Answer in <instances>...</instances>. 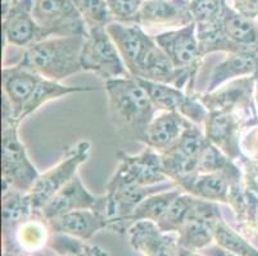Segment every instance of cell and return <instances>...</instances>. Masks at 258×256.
Listing matches in <instances>:
<instances>
[{
	"mask_svg": "<svg viewBox=\"0 0 258 256\" xmlns=\"http://www.w3.org/2000/svg\"><path fill=\"white\" fill-rule=\"evenodd\" d=\"M109 119L117 135L126 141L144 142L148 126L157 114L151 96L133 76L104 82Z\"/></svg>",
	"mask_w": 258,
	"mask_h": 256,
	"instance_id": "obj_1",
	"label": "cell"
},
{
	"mask_svg": "<svg viewBox=\"0 0 258 256\" xmlns=\"http://www.w3.org/2000/svg\"><path fill=\"white\" fill-rule=\"evenodd\" d=\"M86 36H53L23 49L18 64L44 78L62 82L79 73Z\"/></svg>",
	"mask_w": 258,
	"mask_h": 256,
	"instance_id": "obj_2",
	"label": "cell"
},
{
	"mask_svg": "<svg viewBox=\"0 0 258 256\" xmlns=\"http://www.w3.org/2000/svg\"><path fill=\"white\" fill-rule=\"evenodd\" d=\"M18 123L3 104L2 116V189L29 194L41 173L30 159L18 135Z\"/></svg>",
	"mask_w": 258,
	"mask_h": 256,
	"instance_id": "obj_3",
	"label": "cell"
},
{
	"mask_svg": "<svg viewBox=\"0 0 258 256\" xmlns=\"http://www.w3.org/2000/svg\"><path fill=\"white\" fill-rule=\"evenodd\" d=\"M153 37L157 45L165 51L176 69L179 70L185 90L196 93L193 89L194 82L205 59L201 53L196 23H189L175 30H167L154 35Z\"/></svg>",
	"mask_w": 258,
	"mask_h": 256,
	"instance_id": "obj_4",
	"label": "cell"
},
{
	"mask_svg": "<svg viewBox=\"0 0 258 256\" xmlns=\"http://www.w3.org/2000/svg\"><path fill=\"white\" fill-rule=\"evenodd\" d=\"M118 164L107 183V192L130 187H153L171 182L162 165L161 152L145 146L139 154H118Z\"/></svg>",
	"mask_w": 258,
	"mask_h": 256,
	"instance_id": "obj_5",
	"label": "cell"
},
{
	"mask_svg": "<svg viewBox=\"0 0 258 256\" xmlns=\"http://www.w3.org/2000/svg\"><path fill=\"white\" fill-rule=\"evenodd\" d=\"M207 145L203 127L189 122L179 140L161 152L162 165L168 180L179 187L185 180L197 175L198 159Z\"/></svg>",
	"mask_w": 258,
	"mask_h": 256,
	"instance_id": "obj_6",
	"label": "cell"
},
{
	"mask_svg": "<svg viewBox=\"0 0 258 256\" xmlns=\"http://www.w3.org/2000/svg\"><path fill=\"white\" fill-rule=\"evenodd\" d=\"M91 154V142L89 140H80L72 145L66 155L54 166L45 173H41L29 192L32 204L37 211L41 210L59 190L74 180L77 176L79 168L89 160Z\"/></svg>",
	"mask_w": 258,
	"mask_h": 256,
	"instance_id": "obj_7",
	"label": "cell"
},
{
	"mask_svg": "<svg viewBox=\"0 0 258 256\" xmlns=\"http://www.w3.org/2000/svg\"><path fill=\"white\" fill-rule=\"evenodd\" d=\"M81 68L86 72H93L104 81L130 76L105 27L89 28L81 51Z\"/></svg>",
	"mask_w": 258,
	"mask_h": 256,
	"instance_id": "obj_8",
	"label": "cell"
},
{
	"mask_svg": "<svg viewBox=\"0 0 258 256\" xmlns=\"http://www.w3.org/2000/svg\"><path fill=\"white\" fill-rule=\"evenodd\" d=\"M105 30L116 44L130 76L140 78L148 56L157 46L152 35L139 23H121L113 21Z\"/></svg>",
	"mask_w": 258,
	"mask_h": 256,
	"instance_id": "obj_9",
	"label": "cell"
},
{
	"mask_svg": "<svg viewBox=\"0 0 258 256\" xmlns=\"http://www.w3.org/2000/svg\"><path fill=\"white\" fill-rule=\"evenodd\" d=\"M32 16L48 37L89 34L88 25L74 0H34Z\"/></svg>",
	"mask_w": 258,
	"mask_h": 256,
	"instance_id": "obj_10",
	"label": "cell"
},
{
	"mask_svg": "<svg viewBox=\"0 0 258 256\" xmlns=\"http://www.w3.org/2000/svg\"><path fill=\"white\" fill-rule=\"evenodd\" d=\"M255 77L234 79L219 88L212 93H197L203 105L211 110H227L238 114L247 128L252 126L250 118H255L257 109L253 105L254 102ZM254 126V124H253Z\"/></svg>",
	"mask_w": 258,
	"mask_h": 256,
	"instance_id": "obj_11",
	"label": "cell"
},
{
	"mask_svg": "<svg viewBox=\"0 0 258 256\" xmlns=\"http://www.w3.org/2000/svg\"><path fill=\"white\" fill-rule=\"evenodd\" d=\"M137 78V77H135ZM158 112H175L191 123L203 126L208 116L207 108L199 100L198 94L176 88L173 84L138 78Z\"/></svg>",
	"mask_w": 258,
	"mask_h": 256,
	"instance_id": "obj_12",
	"label": "cell"
},
{
	"mask_svg": "<svg viewBox=\"0 0 258 256\" xmlns=\"http://www.w3.org/2000/svg\"><path fill=\"white\" fill-rule=\"evenodd\" d=\"M222 219L220 204L196 197L189 218L179 231L180 247L199 252L212 245L216 227Z\"/></svg>",
	"mask_w": 258,
	"mask_h": 256,
	"instance_id": "obj_13",
	"label": "cell"
},
{
	"mask_svg": "<svg viewBox=\"0 0 258 256\" xmlns=\"http://www.w3.org/2000/svg\"><path fill=\"white\" fill-rule=\"evenodd\" d=\"M202 127L210 144L233 160L239 161L243 158L241 133L247 126L238 114L227 110H211Z\"/></svg>",
	"mask_w": 258,
	"mask_h": 256,
	"instance_id": "obj_14",
	"label": "cell"
},
{
	"mask_svg": "<svg viewBox=\"0 0 258 256\" xmlns=\"http://www.w3.org/2000/svg\"><path fill=\"white\" fill-rule=\"evenodd\" d=\"M34 0H16L3 14V35L6 45L26 49L48 39L32 16Z\"/></svg>",
	"mask_w": 258,
	"mask_h": 256,
	"instance_id": "obj_15",
	"label": "cell"
},
{
	"mask_svg": "<svg viewBox=\"0 0 258 256\" xmlns=\"http://www.w3.org/2000/svg\"><path fill=\"white\" fill-rule=\"evenodd\" d=\"M131 247L142 256H179V233L165 232L151 220L134 223L125 234Z\"/></svg>",
	"mask_w": 258,
	"mask_h": 256,
	"instance_id": "obj_16",
	"label": "cell"
},
{
	"mask_svg": "<svg viewBox=\"0 0 258 256\" xmlns=\"http://www.w3.org/2000/svg\"><path fill=\"white\" fill-rule=\"evenodd\" d=\"M41 76L16 63L2 69L3 104L11 110L18 123L23 121V110L34 94Z\"/></svg>",
	"mask_w": 258,
	"mask_h": 256,
	"instance_id": "obj_17",
	"label": "cell"
},
{
	"mask_svg": "<svg viewBox=\"0 0 258 256\" xmlns=\"http://www.w3.org/2000/svg\"><path fill=\"white\" fill-rule=\"evenodd\" d=\"M51 233L53 231L48 220L40 211H36L12 231L2 233L3 251L12 253L37 252L48 247Z\"/></svg>",
	"mask_w": 258,
	"mask_h": 256,
	"instance_id": "obj_18",
	"label": "cell"
},
{
	"mask_svg": "<svg viewBox=\"0 0 258 256\" xmlns=\"http://www.w3.org/2000/svg\"><path fill=\"white\" fill-rule=\"evenodd\" d=\"M216 27L227 42L230 53H258V23L231 8L226 0Z\"/></svg>",
	"mask_w": 258,
	"mask_h": 256,
	"instance_id": "obj_19",
	"label": "cell"
},
{
	"mask_svg": "<svg viewBox=\"0 0 258 256\" xmlns=\"http://www.w3.org/2000/svg\"><path fill=\"white\" fill-rule=\"evenodd\" d=\"M193 22L190 0H144L137 17V23L144 28L175 30Z\"/></svg>",
	"mask_w": 258,
	"mask_h": 256,
	"instance_id": "obj_20",
	"label": "cell"
},
{
	"mask_svg": "<svg viewBox=\"0 0 258 256\" xmlns=\"http://www.w3.org/2000/svg\"><path fill=\"white\" fill-rule=\"evenodd\" d=\"M99 196L91 194L83 180L77 175L72 181H70L62 190L51 197L48 203L41 208L40 213L46 220L54 219L70 211L81 210V209H94L98 203Z\"/></svg>",
	"mask_w": 258,
	"mask_h": 256,
	"instance_id": "obj_21",
	"label": "cell"
},
{
	"mask_svg": "<svg viewBox=\"0 0 258 256\" xmlns=\"http://www.w3.org/2000/svg\"><path fill=\"white\" fill-rule=\"evenodd\" d=\"M258 77V53H229L213 67L203 93H212L234 79Z\"/></svg>",
	"mask_w": 258,
	"mask_h": 256,
	"instance_id": "obj_22",
	"label": "cell"
},
{
	"mask_svg": "<svg viewBox=\"0 0 258 256\" xmlns=\"http://www.w3.org/2000/svg\"><path fill=\"white\" fill-rule=\"evenodd\" d=\"M53 232L89 241L95 233L107 229V220L95 209H81L48 220Z\"/></svg>",
	"mask_w": 258,
	"mask_h": 256,
	"instance_id": "obj_23",
	"label": "cell"
},
{
	"mask_svg": "<svg viewBox=\"0 0 258 256\" xmlns=\"http://www.w3.org/2000/svg\"><path fill=\"white\" fill-rule=\"evenodd\" d=\"M189 121L175 112H157L151 124L148 126L143 144L148 147L165 151L172 146L184 132Z\"/></svg>",
	"mask_w": 258,
	"mask_h": 256,
	"instance_id": "obj_24",
	"label": "cell"
},
{
	"mask_svg": "<svg viewBox=\"0 0 258 256\" xmlns=\"http://www.w3.org/2000/svg\"><path fill=\"white\" fill-rule=\"evenodd\" d=\"M233 182L221 173H197L180 185L186 194L217 204L229 203L230 187Z\"/></svg>",
	"mask_w": 258,
	"mask_h": 256,
	"instance_id": "obj_25",
	"label": "cell"
},
{
	"mask_svg": "<svg viewBox=\"0 0 258 256\" xmlns=\"http://www.w3.org/2000/svg\"><path fill=\"white\" fill-rule=\"evenodd\" d=\"M29 194L3 190L2 195V233L9 232L36 213Z\"/></svg>",
	"mask_w": 258,
	"mask_h": 256,
	"instance_id": "obj_26",
	"label": "cell"
},
{
	"mask_svg": "<svg viewBox=\"0 0 258 256\" xmlns=\"http://www.w3.org/2000/svg\"><path fill=\"white\" fill-rule=\"evenodd\" d=\"M182 191L180 187H172V189H166L162 191L154 192L149 195L137 206L134 210L133 215L127 219V225L130 228L134 223L140 222V220H151V222L158 223L171 204L176 200V197L179 196Z\"/></svg>",
	"mask_w": 258,
	"mask_h": 256,
	"instance_id": "obj_27",
	"label": "cell"
},
{
	"mask_svg": "<svg viewBox=\"0 0 258 256\" xmlns=\"http://www.w3.org/2000/svg\"><path fill=\"white\" fill-rule=\"evenodd\" d=\"M194 203H196V196L186 194V192H181L179 196L176 197V200L171 204L165 215L157 223L159 228L165 232L179 233L182 225L189 218Z\"/></svg>",
	"mask_w": 258,
	"mask_h": 256,
	"instance_id": "obj_28",
	"label": "cell"
},
{
	"mask_svg": "<svg viewBox=\"0 0 258 256\" xmlns=\"http://www.w3.org/2000/svg\"><path fill=\"white\" fill-rule=\"evenodd\" d=\"M215 242L238 256H258V250L240 232L231 228L224 219L220 220L215 232Z\"/></svg>",
	"mask_w": 258,
	"mask_h": 256,
	"instance_id": "obj_29",
	"label": "cell"
},
{
	"mask_svg": "<svg viewBox=\"0 0 258 256\" xmlns=\"http://www.w3.org/2000/svg\"><path fill=\"white\" fill-rule=\"evenodd\" d=\"M89 28L105 27L113 22L107 0H74Z\"/></svg>",
	"mask_w": 258,
	"mask_h": 256,
	"instance_id": "obj_30",
	"label": "cell"
},
{
	"mask_svg": "<svg viewBox=\"0 0 258 256\" xmlns=\"http://www.w3.org/2000/svg\"><path fill=\"white\" fill-rule=\"evenodd\" d=\"M225 0H190V12L197 26H210L221 17Z\"/></svg>",
	"mask_w": 258,
	"mask_h": 256,
	"instance_id": "obj_31",
	"label": "cell"
},
{
	"mask_svg": "<svg viewBox=\"0 0 258 256\" xmlns=\"http://www.w3.org/2000/svg\"><path fill=\"white\" fill-rule=\"evenodd\" d=\"M49 247L58 256H72L88 252L90 243L88 241H83V239L76 238L74 236H70V234L53 232Z\"/></svg>",
	"mask_w": 258,
	"mask_h": 256,
	"instance_id": "obj_32",
	"label": "cell"
},
{
	"mask_svg": "<svg viewBox=\"0 0 258 256\" xmlns=\"http://www.w3.org/2000/svg\"><path fill=\"white\" fill-rule=\"evenodd\" d=\"M113 20L121 23H137L144 0H107Z\"/></svg>",
	"mask_w": 258,
	"mask_h": 256,
	"instance_id": "obj_33",
	"label": "cell"
},
{
	"mask_svg": "<svg viewBox=\"0 0 258 256\" xmlns=\"http://www.w3.org/2000/svg\"><path fill=\"white\" fill-rule=\"evenodd\" d=\"M231 8L250 20H258V0H226Z\"/></svg>",
	"mask_w": 258,
	"mask_h": 256,
	"instance_id": "obj_34",
	"label": "cell"
},
{
	"mask_svg": "<svg viewBox=\"0 0 258 256\" xmlns=\"http://www.w3.org/2000/svg\"><path fill=\"white\" fill-rule=\"evenodd\" d=\"M199 252H202L206 256H238L236 253H234L233 251L227 250V248L217 245L216 242H213L212 245H210L208 247L203 248V250L199 251Z\"/></svg>",
	"mask_w": 258,
	"mask_h": 256,
	"instance_id": "obj_35",
	"label": "cell"
},
{
	"mask_svg": "<svg viewBox=\"0 0 258 256\" xmlns=\"http://www.w3.org/2000/svg\"><path fill=\"white\" fill-rule=\"evenodd\" d=\"M3 256H58V255L48 246V247L44 248V250L37 251V252H32V253H12V252H7V251H3Z\"/></svg>",
	"mask_w": 258,
	"mask_h": 256,
	"instance_id": "obj_36",
	"label": "cell"
},
{
	"mask_svg": "<svg viewBox=\"0 0 258 256\" xmlns=\"http://www.w3.org/2000/svg\"><path fill=\"white\" fill-rule=\"evenodd\" d=\"M179 256H206V255H203L202 252H197V251H189L186 250V248L180 247Z\"/></svg>",
	"mask_w": 258,
	"mask_h": 256,
	"instance_id": "obj_37",
	"label": "cell"
},
{
	"mask_svg": "<svg viewBox=\"0 0 258 256\" xmlns=\"http://www.w3.org/2000/svg\"><path fill=\"white\" fill-rule=\"evenodd\" d=\"M255 22H257V23H258V20H257V21H255Z\"/></svg>",
	"mask_w": 258,
	"mask_h": 256,
	"instance_id": "obj_38",
	"label": "cell"
}]
</instances>
